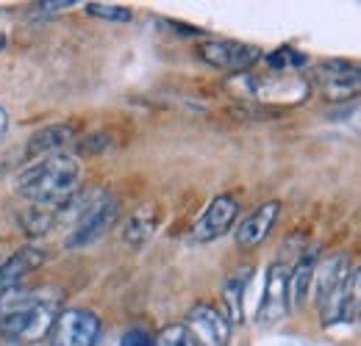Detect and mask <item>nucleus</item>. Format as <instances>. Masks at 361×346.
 <instances>
[{
  "instance_id": "nucleus-1",
  "label": "nucleus",
  "mask_w": 361,
  "mask_h": 346,
  "mask_svg": "<svg viewBox=\"0 0 361 346\" xmlns=\"http://www.w3.org/2000/svg\"><path fill=\"white\" fill-rule=\"evenodd\" d=\"M81 186V164L75 155L56 153L50 158L34 161L17 180V191L37 208L45 211H64Z\"/></svg>"
},
{
  "instance_id": "nucleus-2",
  "label": "nucleus",
  "mask_w": 361,
  "mask_h": 346,
  "mask_svg": "<svg viewBox=\"0 0 361 346\" xmlns=\"http://www.w3.org/2000/svg\"><path fill=\"white\" fill-rule=\"evenodd\" d=\"M59 291H25L11 288L6 294H0V327L8 338L17 341H42L59 310Z\"/></svg>"
},
{
  "instance_id": "nucleus-3",
  "label": "nucleus",
  "mask_w": 361,
  "mask_h": 346,
  "mask_svg": "<svg viewBox=\"0 0 361 346\" xmlns=\"http://www.w3.org/2000/svg\"><path fill=\"white\" fill-rule=\"evenodd\" d=\"M350 274L353 266L348 252H331L317 260L312 286H314V302L322 327L348 324L356 319V310L350 302Z\"/></svg>"
},
{
  "instance_id": "nucleus-4",
  "label": "nucleus",
  "mask_w": 361,
  "mask_h": 346,
  "mask_svg": "<svg viewBox=\"0 0 361 346\" xmlns=\"http://www.w3.org/2000/svg\"><path fill=\"white\" fill-rule=\"evenodd\" d=\"M312 84L328 103L361 97V64L348 58H322L312 67Z\"/></svg>"
},
{
  "instance_id": "nucleus-5",
  "label": "nucleus",
  "mask_w": 361,
  "mask_h": 346,
  "mask_svg": "<svg viewBox=\"0 0 361 346\" xmlns=\"http://www.w3.org/2000/svg\"><path fill=\"white\" fill-rule=\"evenodd\" d=\"M197 58L206 61L214 70H226V72H247L253 64H259L264 58L262 47L250 42H239V39H217V37H206L197 44Z\"/></svg>"
},
{
  "instance_id": "nucleus-6",
  "label": "nucleus",
  "mask_w": 361,
  "mask_h": 346,
  "mask_svg": "<svg viewBox=\"0 0 361 346\" xmlns=\"http://www.w3.org/2000/svg\"><path fill=\"white\" fill-rule=\"evenodd\" d=\"M117 217H120L117 200L109 197V194H100L94 203H90V205L78 214L73 230H70V236H67V241H64V247H67V250H81V247L94 244L97 238H103V236L114 227Z\"/></svg>"
},
{
  "instance_id": "nucleus-7",
  "label": "nucleus",
  "mask_w": 361,
  "mask_h": 346,
  "mask_svg": "<svg viewBox=\"0 0 361 346\" xmlns=\"http://www.w3.org/2000/svg\"><path fill=\"white\" fill-rule=\"evenodd\" d=\"M50 346H94L100 338V319L87 307H67L50 327Z\"/></svg>"
},
{
  "instance_id": "nucleus-8",
  "label": "nucleus",
  "mask_w": 361,
  "mask_h": 346,
  "mask_svg": "<svg viewBox=\"0 0 361 346\" xmlns=\"http://www.w3.org/2000/svg\"><path fill=\"white\" fill-rule=\"evenodd\" d=\"M292 305H289V266L283 260H275L267 269L264 277V294L256 310V321L262 327H272L278 321H283L289 316Z\"/></svg>"
},
{
  "instance_id": "nucleus-9",
  "label": "nucleus",
  "mask_w": 361,
  "mask_h": 346,
  "mask_svg": "<svg viewBox=\"0 0 361 346\" xmlns=\"http://www.w3.org/2000/svg\"><path fill=\"white\" fill-rule=\"evenodd\" d=\"M239 217V200L231 197V194H220L209 203V208L200 214V219L195 222L192 227V238L200 241V244H209V241H217L223 238L228 230L233 227V222Z\"/></svg>"
},
{
  "instance_id": "nucleus-10",
  "label": "nucleus",
  "mask_w": 361,
  "mask_h": 346,
  "mask_svg": "<svg viewBox=\"0 0 361 346\" xmlns=\"http://www.w3.org/2000/svg\"><path fill=\"white\" fill-rule=\"evenodd\" d=\"M186 327L206 346H228L231 333H233V324L228 321L226 313L217 305H209V302H197L189 310Z\"/></svg>"
},
{
  "instance_id": "nucleus-11",
  "label": "nucleus",
  "mask_w": 361,
  "mask_h": 346,
  "mask_svg": "<svg viewBox=\"0 0 361 346\" xmlns=\"http://www.w3.org/2000/svg\"><path fill=\"white\" fill-rule=\"evenodd\" d=\"M281 217V203L278 200H270V203H264V205H259L253 214H247V217L239 222V227H236V247L239 250H256L259 244H264L267 241V236L272 233V227H275V222Z\"/></svg>"
},
{
  "instance_id": "nucleus-12",
  "label": "nucleus",
  "mask_w": 361,
  "mask_h": 346,
  "mask_svg": "<svg viewBox=\"0 0 361 346\" xmlns=\"http://www.w3.org/2000/svg\"><path fill=\"white\" fill-rule=\"evenodd\" d=\"M75 136H78V128L73 122H56V125L37 130L25 144V161H42V158L61 153L70 141H75Z\"/></svg>"
},
{
  "instance_id": "nucleus-13",
  "label": "nucleus",
  "mask_w": 361,
  "mask_h": 346,
  "mask_svg": "<svg viewBox=\"0 0 361 346\" xmlns=\"http://www.w3.org/2000/svg\"><path fill=\"white\" fill-rule=\"evenodd\" d=\"M42 263H45V252L39 247H23L20 252H14L0 266V294H6L11 288H20L23 280L31 271H37Z\"/></svg>"
},
{
  "instance_id": "nucleus-14",
  "label": "nucleus",
  "mask_w": 361,
  "mask_h": 346,
  "mask_svg": "<svg viewBox=\"0 0 361 346\" xmlns=\"http://www.w3.org/2000/svg\"><path fill=\"white\" fill-rule=\"evenodd\" d=\"M253 269L250 266H239L223 280V313L228 316L231 324H242L245 321V291L250 286Z\"/></svg>"
},
{
  "instance_id": "nucleus-15",
  "label": "nucleus",
  "mask_w": 361,
  "mask_h": 346,
  "mask_svg": "<svg viewBox=\"0 0 361 346\" xmlns=\"http://www.w3.org/2000/svg\"><path fill=\"white\" fill-rule=\"evenodd\" d=\"M317 252L314 250H306L298 263L289 269V305L292 310L303 307L306 297H309V288H312V280H314V269H317Z\"/></svg>"
},
{
  "instance_id": "nucleus-16",
  "label": "nucleus",
  "mask_w": 361,
  "mask_h": 346,
  "mask_svg": "<svg viewBox=\"0 0 361 346\" xmlns=\"http://www.w3.org/2000/svg\"><path fill=\"white\" fill-rule=\"evenodd\" d=\"M156 227H159V208L156 205H139L123 224V241L128 247L139 250L145 241H150Z\"/></svg>"
},
{
  "instance_id": "nucleus-17",
  "label": "nucleus",
  "mask_w": 361,
  "mask_h": 346,
  "mask_svg": "<svg viewBox=\"0 0 361 346\" xmlns=\"http://www.w3.org/2000/svg\"><path fill=\"white\" fill-rule=\"evenodd\" d=\"M262 61L270 70H278V72H295V70H303L309 64V56L300 53V50H295V47H278V50L267 53Z\"/></svg>"
},
{
  "instance_id": "nucleus-18",
  "label": "nucleus",
  "mask_w": 361,
  "mask_h": 346,
  "mask_svg": "<svg viewBox=\"0 0 361 346\" xmlns=\"http://www.w3.org/2000/svg\"><path fill=\"white\" fill-rule=\"evenodd\" d=\"M53 222H56V214L45 211V208H37V205H31V208H25L20 214V224H23V230L28 236H45Z\"/></svg>"
},
{
  "instance_id": "nucleus-19",
  "label": "nucleus",
  "mask_w": 361,
  "mask_h": 346,
  "mask_svg": "<svg viewBox=\"0 0 361 346\" xmlns=\"http://www.w3.org/2000/svg\"><path fill=\"white\" fill-rule=\"evenodd\" d=\"M156 344L159 346H206L186 324H167V327L159 333Z\"/></svg>"
},
{
  "instance_id": "nucleus-20",
  "label": "nucleus",
  "mask_w": 361,
  "mask_h": 346,
  "mask_svg": "<svg viewBox=\"0 0 361 346\" xmlns=\"http://www.w3.org/2000/svg\"><path fill=\"white\" fill-rule=\"evenodd\" d=\"M84 11L90 17H100V20H111V23H128L134 17V11L128 6H117V3H87Z\"/></svg>"
},
{
  "instance_id": "nucleus-21",
  "label": "nucleus",
  "mask_w": 361,
  "mask_h": 346,
  "mask_svg": "<svg viewBox=\"0 0 361 346\" xmlns=\"http://www.w3.org/2000/svg\"><path fill=\"white\" fill-rule=\"evenodd\" d=\"M120 346H159V344H156V338L145 327H131V330L123 333Z\"/></svg>"
},
{
  "instance_id": "nucleus-22",
  "label": "nucleus",
  "mask_w": 361,
  "mask_h": 346,
  "mask_svg": "<svg viewBox=\"0 0 361 346\" xmlns=\"http://www.w3.org/2000/svg\"><path fill=\"white\" fill-rule=\"evenodd\" d=\"M350 302L356 310V319L361 321V266H356L350 274Z\"/></svg>"
},
{
  "instance_id": "nucleus-23",
  "label": "nucleus",
  "mask_w": 361,
  "mask_h": 346,
  "mask_svg": "<svg viewBox=\"0 0 361 346\" xmlns=\"http://www.w3.org/2000/svg\"><path fill=\"white\" fill-rule=\"evenodd\" d=\"M109 147V136L106 133H97V136H87L78 141V150L81 153H97V150H106Z\"/></svg>"
},
{
  "instance_id": "nucleus-24",
  "label": "nucleus",
  "mask_w": 361,
  "mask_h": 346,
  "mask_svg": "<svg viewBox=\"0 0 361 346\" xmlns=\"http://www.w3.org/2000/svg\"><path fill=\"white\" fill-rule=\"evenodd\" d=\"M164 25L167 28H176V34H180V37H203L206 39V31H200L195 25H183V23H176V20H167Z\"/></svg>"
},
{
  "instance_id": "nucleus-25",
  "label": "nucleus",
  "mask_w": 361,
  "mask_h": 346,
  "mask_svg": "<svg viewBox=\"0 0 361 346\" xmlns=\"http://www.w3.org/2000/svg\"><path fill=\"white\" fill-rule=\"evenodd\" d=\"M6 128H8V114H6L3 105H0V139L6 136Z\"/></svg>"
},
{
  "instance_id": "nucleus-26",
  "label": "nucleus",
  "mask_w": 361,
  "mask_h": 346,
  "mask_svg": "<svg viewBox=\"0 0 361 346\" xmlns=\"http://www.w3.org/2000/svg\"><path fill=\"white\" fill-rule=\"evenodd\" d=\"M3 44H6V37H3V34H0V50H3Z\"/></svg>"
}]
</instances>
